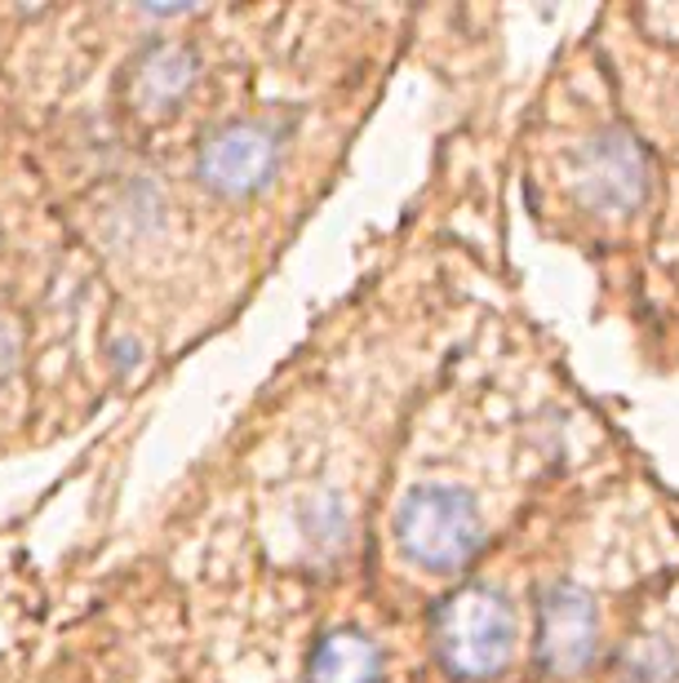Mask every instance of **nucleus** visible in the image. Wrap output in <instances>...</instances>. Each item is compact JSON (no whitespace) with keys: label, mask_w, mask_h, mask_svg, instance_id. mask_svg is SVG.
I'll use <instances>...</instances> for the list:
<instances>
[{"label":"nucleus","mask_w":679,"mask_h":683,"mask_svg":"<svg viewBox=\"0 0 679 683\" xmlns=\"http://www.w3.org/2000/svg\"><path fill=\"white\" fill-rule=\"evenodd\" d=\"M436 648L458 679H493L515 652V617L502 603V595L467 586L440 603Z\"/></svg>","instance_id":"nucleus-1"},{"label":"nucleus","mask_w":679,"mask_h":683,"mask_svg":"<svg viewBox=\"0 0 679 683\" xmlns=\"http://www.w3.org/2000/svg\"><path fill=\"white\" fill-rule=\"evenodd\" d=\"M396 533L414 564L431 572H453L480 546V515L467 493L449 484H422L405 497L396 515Z\"/></svg>","instance_id":"nucleus-2"},{"label":"nucleus","mask_w":679,"mask_h":683,"mask_svg":"<svg viewBox=\"0 0 679 683\" xmlns=\"http://www.w3.org/2000/svg\"><path fill=\"white\" fill-rule=\"evenodd\" d=\"M196 81V54L187 45H152L138 63H134V81H129V94L138 103V112L147 116H160L169 107L182 103V94L191 90Z\"/></svg>","instance_id":"nucleus-6"},{"label":"nucleus","mask_w":679,"mask_h":683,"mask_svg":"<svg viewBox=\"0 0 679 683\" xmlns=\"http://www.w3.org/2000/svg\"><path fill=\"white\" fill-rule=\"evenodd\" d=\"M599 648V612L595 603L573 590V586H555L542 599L537 612V656L551 674H577L595 661Z\"/></svg>","instance_id":"nucleus-5"},{"label":"nucleus","mask_w":679,"mask_h":683,"mask_svg":"<svg viewBox=\"0 0 679 683\" xmlns=\"http://www.w3.org/2000/svg\"><path fill=\"white\" fill-rule=\"evenodd\" d=\"M577 187L591 209L599 213H630L648 196V160L635 138L608 129L586 143L577 165Z\"/></svg>","instance_id":"nucleus-4"},{"label":"nucleus","mask_w":679,"mask_h":683,"mask_svg":"<svg viewBox=\"0 0 679 683\" xmlns=\"http://www.w3.org/2000/svg\"><path fill=\"white\" fill-rule=\"evenodd\" d=\"M306 683H378V652L365 634L337 630L324 634L311 652Z\"/></svg>","instance_id":"nucleus-7"},{"label":"nucleus","mask_w":679,"mask_h":683,"mask_svg":"<svg viewBox=\"0 0 679 683\" xmlns=\"http://www.w3.org/2000/svg\"><path fill=\"white\" fill-rule=\"evenodd\" d=\"M280 165V138L271 125L258 120H240L218 129L196 160V174L209 191L218 196H253L258 187H267L275 178Z\"/></svg>","instance_id":"nucleus-3"},{"label":"nucleus","mask_w":679,"mask_h":683,"mask_svg":"<svg viewBox=\"0 0 679 683\" xmlns=\"http://www.w3.org/2000/svg\"><path fill=\"white\" fill-rule=\"evenodd\" d=\"M10 365H14V333L0 324V374H6Z\"/></svg>","instance_id":"nucleus-8"}]
</instances>
